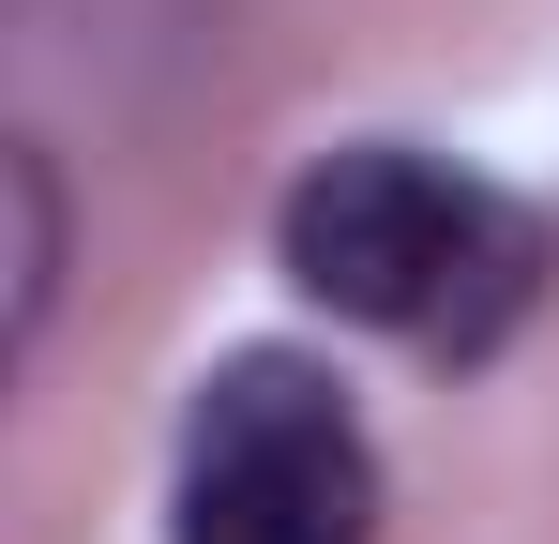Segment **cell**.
<instances>
[{
  "mask_svg": "<svg viewBox=\"0 0 559 544\" xmlns=\"http://www.w3.org/2000/svg\"><path fill=\"white\" fill-rule=\"evenodd\" d=\"M273 243L302 303L408 333V348H499V318L545 287V227L439 152H333L318 181H287Z\"/></svg>",
  "mask_w": 559,
  "mask_h": 544,
  "instance_id": "obj_1",
  "label": "cell"
},
{
  "mask_svg": "<svg viewBox=\"0 0 559 544\" xmlns=\"http://www.w3.org/2000/svg\"><path fill=\"white\" fill-rule=\"evenodd\" d=\"M378 530V453L318 363H227L182 424V544H364Z\"/></svg>",
  "mask_w": 559,
  "mask_h": 544,
  "instance_id": "obj_2",
  "label": "cell"
},
{
  "mask_svg": "<svg viewBox=\"0 0 559 544\" xmlns=\"http://www.w3.org/2000/svg\"><path fill=\"white\" fill-rule=\"evenodd\" d=\"M46 258H61V212H46V181L0 152V348L31 333V303H46Z\"/></svg>",
  "mask_w": 559,
  "mask_h": 544,
  "instance_id": "obj_3",
  "label": "cell"
}]
</instances>
